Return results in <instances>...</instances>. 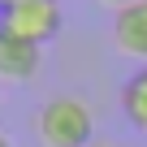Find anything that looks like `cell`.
I'll use <instances>...</instances> for the list:
<instances>
[{"label": "cell", "instance_id": "cell-1", "mask_svg": "<svg viewBox=\"0 0 147 147\" xmlns=\"http://www.w3.org/2000/svg\"><path fill=\"white\" fill-rule=\"evenodd\" d=\"M35 134L43 147H91L95 143V113L78 95H52L35 117Z\"/></svg>", "mask_w": 147, "mask_h": 147}, {"label": "cell", "instance_id": "cell-3", "mask_svg": "<svg viewBox=\"0 0 147 147\" xmlns=\"http://www.w3.org/2000/svg\"><path fill=\"white\" fill-rule=\"evenodd\" d=\"M43 65V48L0 30V82H30Z\"/></svg>", "mask_w": 147, "mask_h": 147}, {"label": "cell", "instance_id": "cell-7", "mask_svg": "<svg viewBox=\"0 0 147 147\" xmlns=\"http://www.w3.org/2000/svg\"><path fill=\"white\" fill-rule=\"evenodd\" d=\"M13 5H18V0H0V13H5V9H13Z\"/></svg>", "mask_w": 147, "mask_h": 147}, {"label": "cell", "instance_id": "cell-6", "mask_svg": "<svg viewBox=\"0 0 147 147\" xmlns=\"http://www.w3.org/2000/svg\"><path fill=\"white\" fill-rule=\"evenodd\" d=\"M104 5H113V9H125V5H134V0H104Z\"/></svg>", "mask_w": 147, "mask_h": 147}, {"label": "cell", "instance_id": "cell-4", "mask_svg": "<svg viewBox=\"0 0 147 147\" xmlns=\"http://www.w3.org/2000/svg\"><path fill=\"white\" fill-rule=\"evenodd\" d=\"M113 43L121 56H134L147 65V0H134V5L117 9L113 18Z\"/></svg>", "mask_w": 147, "mask_h": 147}, {"label": "cell", "instance_id": "cell-9", "mask_svg": "<svg viewBox=\"0 0 147 147\" xmlns=\"http://www.w3.org/2000/svg\"><path fill=\"white\" fill-rule=\"evenodd\" d=\"M0 147H13V143H9V138H5V134H0Z\"/></svg>", "mask_w": 147, "mask_h": 147}, {"label": "cell", "instance_id": "cell-2", "mask_svg": "<svg viewBox=\"0 0 147 147\" xmlns=\"http://www.w3.org/2000/svg\"><path fill=\"white\" fill-rule=\"evenodd\" d=\"M61 22H65L61 0H18L13 9L0 13V30H9L26 43H39V48L61 35Z\"/></svg>", "mask_w": 147, "mask_h": 147}, {"label": "cell", "instance_id": "cell-8", "mask_svg": "<svg viewBox=\"0 0 147 147\" xmlns=\"http://www.w3.org/2000/svg\"><path fill=\"white\" fill-rule=\"evenodd\" d=\"M91 147H117V143H100V138H95V143H91Z\"/></svg>", "mask_w": 147, "mask_h": 147}, {"label": "cell", "instance_id": "cell-5", "mask_svg": "<svg viewBox=\"0 0 147 147\" xmlns=\"http://www.w3.org/2000/svg\"><path fill=\"white\" fill-rule=\"evenodd\" d=\"M121 113H125V121L138 134H147V65L125 78V87H121Z\"/></svg>", "mask_w": 147, "mask_h": 147}]
</instances>
